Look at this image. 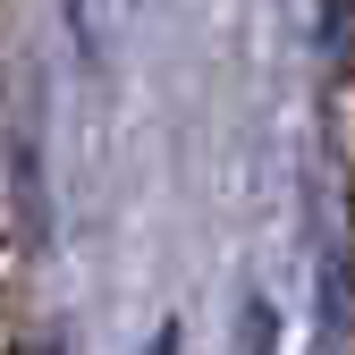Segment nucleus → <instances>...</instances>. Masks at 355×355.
<instances>
[{
  "mask_svg": "<svg viewBox=\"0 0 355 355\" xmlns=\"http://www.w3.org/2000/svg\"><path fill=\"white\" fill-rule=\"evenodd\" d=\"M144 355H178V322H169V330H161V338H153Z\"/></svg>",
  "mask_w": 355,
  "mask_h": 355,
  "instance_id": "nucleus-1",
  "label": "nucleus"
}]
</instances>
